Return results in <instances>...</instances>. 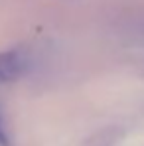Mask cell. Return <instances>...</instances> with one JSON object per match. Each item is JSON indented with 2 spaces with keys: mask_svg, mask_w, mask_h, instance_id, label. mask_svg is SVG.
<instances>
[{
  "mask_svg": "<svg viewBox=\"0 0 144 146\" xmlns=\"http://www.w3.org/2000/svg\"><path fill=\"white\" fill-rule=\"evenodd\" d=\"M30 67V57L22 49L0 51V87L20 79Z\"/></svg>",
  "mask_w": 144,
  "mask_h": 146,
  "instance_id": "6da1fadb",
  "label": "cell"
},
{
  "mask_svg": "<svg viewBox=\"0 0 144 146\" xmlns=\"http://www.w3.org/2000/svg\"><path fill=\"white\" fill-rule=\"evenodd\" d=\"M0 146H16L8 119H6V113H4V107H2V101H0Z\"/></svg>",
  "mask_w": 144,
  "mask_h": 146,
  "instance_id": "7a4b0ae2",
  "label": "cell"
}]
</instances>
